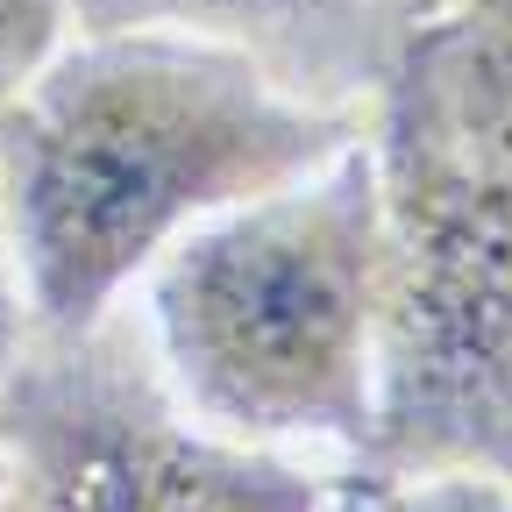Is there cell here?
<instances>
[{"label": "cell", "instance_id": "obj_1", "mask_svg": "<svg viewBox=\"0 0 512 512\" xmlns=\"http://www.w3.org/2000/svg\"><path fill=\"white\" fill-rule=\"evenodd\" d=\"M370 128L377 114L306 107L256 57L185 29L72 36L0 107L36 342L93 335L192 228L328 171Z\"/></svg>", "mask_w": 512, "mask_h": 512}, {"label": "cell", "instance_id": "obj_2", "mask_svg": "<svg viewBox=\"0 0 512 512\" xmlns=\"http://www.w3.org/2000/svg\"><path fill=\"white\" fill-rule=\"evenodd\" d=\"M384 256L377 143L192 228L143 278V328L185 413L249 448L328 441L356 463L377 413Z\"/></svg>", "mask_w": 512, "mask_h": 512}, {"label": "cell", "instance_id": "obj_3", "mask_svg": "<svg viewBox=\"0 0 512 512\" xmlns=\"http://www.w3.org/2000/svg\"><path fill=\"white\" fill-rule=\"evenodd\" d=\"M384 171V306L377 413L349 470L491 477L512 491V221L420 128L377 107Z\"/></svg>", "mask_w": 512, "mask_h": 512}, {"label": "cell", "instance_id": "obj_4", "mask_svg": "<svg viewBox=\"0 0 512 512\" xmlns=\"http://www.w3.org/2000/svg\"><path fill=\"white\" fill-rule=\"evenodd\" d=\"M8 512H328V477L249 448L185 399L128 313L72 342H29L0 377Z\"/></svg>", "mask_w": 512, "mask_h": 512}, {"label": "cell", "instance_id": "obj_5", "mask_svg": "<svg viewBox=\"0 0 512 512\" xmlns=\"http://www.w3.org/2000/svg\"><path fill=\"white\" fill-rule=\"evenodd\" d=\"M456 8L463 0H79V36L185 29L256 57L306 107L377 114L413 43Z\"/></svg>", "mask_w": 512, "mask_h": 512}, {"label": "cell", "instance_id": "obj_6", "mask_svg": "<svg viewBox=\"0 0 512 512\" xmlns=\"http://www.w3.org/2000/svg\"><path fill=\"white\" fill-rule=\"evenodd\" d=\"M377 107L406 114L512 221V0H463L413 43Z\"/></svg>", "mask_w": 512, "mask_h": 512}, {"label": "cell", "instance_id": "obj_7", "mask_svg": "<svg viewBox=\"0 0 512 512\" xmlns=\"http://www.w3.org/2000/svg\"><path fill=\"white\" fill-rule=\"evenodd\" d=\"M328 512H512V491L491 477H370L342 470Z\"/></svg>", "mask_w": 512, "mask_h": 512}, {"label": "cell", "instance_id": "obj_8", "mask_svg": "<svg viewBox=\"0 0 512 512\" xmlns=\"http://www.w3.org/2000/svg\"><path fill=\"white\" fill-rule=\"evenodd\" d=\"M79 36V0H0V107H15L22 86Z\"/></svg>", "mask_w": 512, "mask_h": 512}, {"label": "cell", "instance_id": "obj_9", "mask_svg": "<svg viewBox=\"0 0 512 512\" xmlns=\"http://www.w3.org/2000/svg\"><path fill=\"white\" fill-rule=\"evenodd\" d=\"M36 342L29 320V292H22V264H15V228H8V192H0V377H8Z\"/></svg>", "mask_w": 512, "mask_h": 512}, {"label": "cell", "instance_id": "obj_10", "mask_svg": "<svg viewBox=\"0 0 512 512\" xmlns=\"http://www.w3.org/2000/svg\"><path fill=\"white\" fill-rule=\"evenodd\" d=\"M0 512H8V456H0Z\"/></svg>", "mask_w": 512, "mask_h": 512}]
</instances>
